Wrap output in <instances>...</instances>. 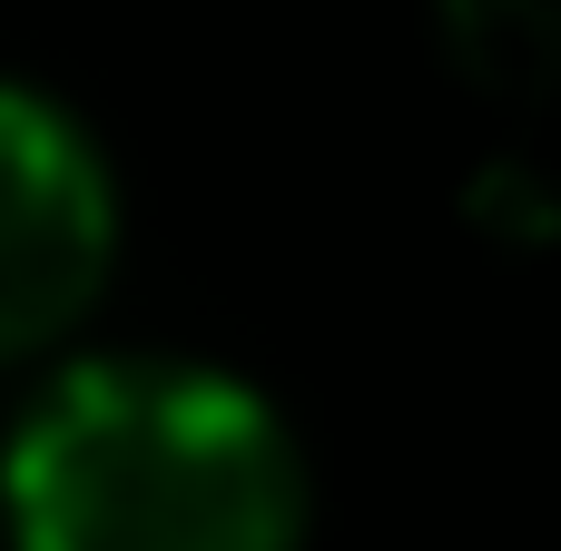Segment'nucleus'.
Masks as SVG:
<instances>
[{
	"label": "nucleus",
	"mask_w": 561,
	"mask_h": 551,
	"mask_svg": "<svg viewBox=\"0 0 561 551\" xmlns=\"http://www.w3.org/2000/svg\"><path fill=\"white\" fill-rule=\"evenodd\" d=\"M10 551H306L286 414L197 355H79L0 444Z\"/></svg>",
	"instance_id": "nucleus-1"
},
{
	"label": "nucleus",
	"mask_w": 561,
	"mask_h": 551,
	"mask_svg": "<svg viewBox=\"0 0 561 551\" xmlns=\"http://www.w3.org/2000/svg\"><path fill=\"white\" fill-rule=\"evenodd\" d=\"M118 266V177L79 108L0 79V375L69 345Z\"/></svg>",
	"instance_id": "nucleus-2"
},
{
	"label": "nucleus",
	"mask_w": 561,
	"mask_h": 551,
	"mask_svg": "<svg viewBox=\"0 0 561 551\" xmlns=\"http://www.w3.org/2000/svg\"><path fill=\"white\" fill-rule=\"evenodd\" d=\"M434 39L483 99L561 89V0H434Z\"/></svg>",
	"instance_id": "nucleus-3"
},
{
	"label": "nucleus",
	"mask_w": 561,
	"mask_h": 551,
	"mask_svg": "<svg viewBox=\"0 0 561 551\" xmlns=\"http://www.w3.org/2000/svg\"><path fill=\"white\" fill-rule=\"evenodd\" d=\"M463 217L493 246H561V187L533 158H483V177L463 187Z\"/></svg>",
	"instance_id": "nucleus-4"
}]
</instances>
